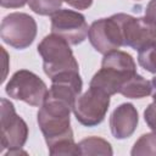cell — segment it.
Here are the masks:
<instances>
[{
    "label": "cell",
    "mask_w": 156,
    "mask_h": 156,
    "mask_svg": "<svg viewBox=\"0 0 156 156\" xmlns=\"http://www.w3.org/2000/svg\"><path fill=\"white\" fill-rule=\"evenodd\" d=\"M49 154L57 156V155H80V150L78 144L74 140H65L57 143L49 147Z\"/></svg>",
    "instance_id": "ac0fdd59"
},
{
    "label": "cell",
    "mask_w": 156,
    "mask_h": 156,
    "mask_svg": "<svg viewBox=\"0 0 156 156\" xmlns=\"http://www.w3.org/2000/svg\"><path fill=\"white\" fill-rule=\"evenodd\" d=\"M51 33L63 38L69 45H78L88 37L89 27L80 12L61 9L51 15Z\"/></svg>",
    "instance_id": "30bf717a"
},
{
    "label": "cell",
    "mask_w": 156,
    "mask_h": 156,
    "mask_svg": "<svg viewBox=\"0 0 156 156\" xmlns=\"http://www.w3.org/2000/svg\"><path fill=\"white\" fill-rule=\"evenodd\" d=\"M88 38L91 46L102 55L118 50L121 46H123L119 15L116 13L108 18L94 21L89 27Z\"/></svg>",
    "instance_id": "ba28073f"
},
{
    "label": "cell",
    "mask_w": 156,
    "mask_h": 156,
    "mask_svg": "<svg viewBox=\"0 0 156 156\" xmlns=\"http://www.w3.org/2000/svg\"><path fill=\"white\" fill-rule=\"evenodd\" d=\"M136 73V65L132 55L113 50L104 55L101 68L93 76L89 87L96 88L112 96L119 93L122 85Z\"/></svg>",
    "instance_id": "6da1fadb"
},
{
    "label": "cell",
    "mask_w": 156,
    "mask_h": 156,
    "mask_svg": "<svg viewBox=\"0 0 156 156\" xmlns=\"http://www.w3.org/2000/svg\"><path fill=\"white\" fill-rule=\"evenodd\" d=\"M28 5L37 15L51 16L61 10L62 0H28Z\"/></svg>",
    "instance_id": "2e32d148"
},
{
    "label": "cell",
    "mask_w": 156,
    "mask_h": 156,
    "mask_svg": "<svg viewBox=\"0 0 156 156\" xmlns=\"http://www.w3.org/2000/svg\"><path fill=\"white\" fill-rule=\"evenodd\" d=\"M38 52L43 58V69L51 79L65 72H79V65L73 55L69 43L51 33L38 45Z\"/></svg>",
    "instance_id": "3957f363"
},
{
    "label": "cell",
    "mask_w": 156,
    "mask_h": 156,
    "mask_svg": "<svg viewBox=\"0 0 156 156\" xmlns=\"http://www.w3.org/2000/svg\"><path fill=\"white\" fill-rule=\"evenodd\" d=\"M118 15L122 27L123 46L140 51L156 44V24L146 17H133L127 13Z\"/></svg>",
    "instance_id": "9c48e42d"
},
{
    "label": "cell",
    "mask_w": 156,
    "mask_h": 156,
    "mask_svg": "<svg viewBox=\"0 0 156 156\" xmlns=\"http://www.w3.org/2000/svg\"><path fill=\"white\" fill-rule=\"evenodd\" d=\"M37 37L35 20L24 12L6 15L0 26V38L4 43L17 50L28 48Z\"/></svg>",
    "instance_id": "5b68a950"
},
{
    "label": "cell",
    "mask_w": 156,
    "mask_h": 156,
    "mask_svg": "<svg viewBox=\"0 0 156 156\" xmlns=\"http://www.w3.org/2000/svg\"><path fill=\"white\" fill-rule=\"evenodd\" d=\"M71 111H73L71 106L45 98L44 104L38 111L37 119L48 147L65 140H74L71 128Z\"/></svg>",
    "instance_id": "7a4b0ae2"
},
{
    "label": "cell",
    "mask_w": 156,
    "mask_h": 156,
    "mask_svg": "<svg viewBox=\"0 0 156 156\" xmlns=\"http://www.w3.org/2000/svg\"><path fill=\"white\" fill-rule=\"evenodd\" d=\"M108 106L110 95L100 89L89 87V89L76 100L73 113L80 124L85 127H95L105 119Z\"/></svg>",
    "instance_id": "8992f818"
},
{
    "label": "cell",
    "mask_w": 156,
    "mask_h": 156,
    "mask_svg": "<svg viewBox=\"0 0 156 156\" xmlns=\"http://www.w3.org/2000/svg\"><path fill=\"white\" fill-rule=\"evenodd\" d=\"M132 156L139 155H156V134L146 133L143 134L134 144L132 151Z\"/></svg>",
    "instance_id": "9a60e30c"
},
{
    "label": "cell",
    "mask_w": 156,
    "mask_h": 156,
    "mask_svg": "<svg viewBox=\"0 0 156 156\" xmlns=\"http://www.w3.org/2000/svg\"><path fill=\"white\" fill-rule=\"evenodd\" d=\"M6 94L26 104L40 107L48 95V87L39 76L28 69H20L12 74L5 87Z\"/></svg>",
    "instance_id": "277c9868"
},
{
    "label": "cell",
    "mask_w": 156,
    "mask_h": 156,
    "mask_svg": "<svg viewBox=\"0 0 156 156\" xmlns=\"http://www.w3.org/2000/svg\"><path fill=\"white\" fill-rule=\"evenodd\" d=\"M80 155H104L112 156L113 151L111 144L99 136H89L78 143Z\"/></svg>",
    "instance_id": "5bb4252c"
},
{
    "label": "cell",
    "mask_w": 156,
    "mask_h": 156,
    "mask_svg": "<svg viewBox=\"0 0 156 156\" xmlns=\"http://www.w3.org/2000/svg\"><path fill=\"white\" fill-rule=\"evenodd\" d=\"M151 82L135 73L122 85V88L119 89V94L129 99H143L149 96L151 94Z\"/></svg>",
    "instance_id": "4fadbf2b"
},
{
    "label": "cell",
    "mask_w": 156,
    "mask_h": 156,
    "mask_svg": "<svg viewBox=\"0 0 156 156\" xmlns=\"http://www.w3.org/2000/svg\"><path fill=\"white\" fill-rule=\"evenodd\" d=\"M139 122L138 111L130 102H124L117 106L110 117L111 133L116 139H127L136 129Z\"/></svg>",
    "instance_id": "7c38bea8"
},
{
    "label": "cell",
    "mask_w": 156,
    "mask_h": 156,
    "mask_svg": "<svg viewBox=\"0 0 156 156\" xmlns=\"http://www.w3.org/2000/svg\"><path fill=\"white\" fill-rule=\"evenodd\" d=\"M144 119L147 124V127L152 130V133L156 134V104H150L145 111H144Z\"/></svg>",
    "instance_id": "d6986e66"
},
{
    "label": "cell",
    "mask_w": 156,
    "mask_h": 156,
    "mask_svg": "<svg viewBox=\"0 0 156 156\" xmlns=\"http://www.w3.org/2000/svg\"><path fill=\"white\" fill-rule=\"evenodd\" d=\"M1 106V149L15 150L22 149L28 138V126L27 123L16 113L13 104L7 99L0 100Z\"/></svg>",
    "instance_id": "52a82bcc"
},
{
    "label": "cell",
    "mask_w": 156,
    "mask_h": 156,
    "mask_svg": "<svg viewBox=\"0 0 156 156\" xmlns=\"http://www.w3.org/2000/svg\"><path fill=\"white\" fill-rule=\"evenodd\" d=\"M138 62L145 71L156 73V44L138 51Z\"/></svg>",
    "instance_id": "e0dca14e"
},
{
    "label": "cell",
    "mask_w": 156,
    "mask_h": 156,
    "mask_svg": "<svg viewBox=\"0 0 156 156\" xmlns=\"http://www.w3.org/2000/svg\"><path fill=\"white\" fill-rule=\"evenodd\" d=\"M28 0H0V4L5 9H18L23 7Z\"/></svg>",
    "instance_id": "7402d4cb"
},
{
    "label": "cell",
    "mask_w": 156,
    "mask_h": 156,
    "mask_svg": "<svg viewBox=\"0 0 156 156\" xmlns=\"http://www.w3.org/2000/svg\"><path fill=\"white\" fill-rule=\"evenodd\" d=\"M65 2H67L69 6L77 9V10H87L91 6L94 0H62Z\"/></svg>",
    "instance_id": "44dd1931"
},
{
    "label": "cell",
    "mask_w": 156,
    "mask_h": 156,
    "mask_svg": "<svg viewBox=\"0 0 156 156\" xmlns=\"http://www.w3.org/2000/svg\"><path fill=\"white\" fill-rule=\"evenodd\" d=\"M145 17L156 24V0H150L145 9Z\"/></svg>",
    "instance_id": "ffe728a7"
},
{
    "label": "cell",
    "mask_w": 156,
    "mask_h": 156,
    "mask_svg": "<svg viewBox=\"0 0 156 156\" xmlns=\"http://www.w3.org/2000/svg\"><path fill=\"white\" fill-rule=\"evenodd\" d=\"M83 82L79 72H65L51 78V87L46 98L61 101L73 108L82 93Z\"/></svg>",
    "instance_id": "8fae6325"
},
{
    "label": "cell",
    "mask_w": 156,
    "mask_h": 156,
    "mask_svg": "<svg viewBox=\"0 0 156 156\" xmlns=\"http://www.w3.org/2000/svg\"><path fill=\"white\" fill-rule=\"evenodd\" d=\"M151 87H152V90H151L152 100H154V102L156 104V77L152 78V80H151Z\"/></svg>",
    "instance_id": "603a6c76"
}]
</instances>
